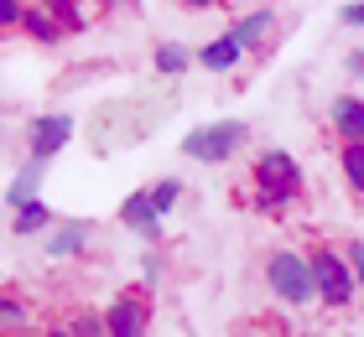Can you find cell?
<instances>
[{"mask_svg":"<svg viewBox=\"0 0 364 337\" xmlns=\"http://www.w3.org/2000/svg\"><path fill=\"white\" fill-rule=\"evenodd\" d=\"M89 239H94L89 218H58L42 233V249H47V260H78V255H89Z\"/></svg>","mask_w":364,"mask_h":337,"instance_id":"obj_6","label":"cell"},{"mask_svg":"<svg viewBox=\"0 0 364 337\" xmlns=\"http://www.w3.org/2000/svg\"><path fill=\"white\" fill-rule=\"evenodd\" d=\"M266 285H271V296L276 301H287V306H312L318 301V280H312V260H307V249H296V244H281L266 255Z\"/></svg>","mask_w":364,"mask_h":337,"instance_id":"obj_2","label":"cell"},{"mask_svg":"<svg viewBox=\"0 0 364 337\" xmlns=\"http://www.w3.org/2000/svg\"><path fill=\"white\" fill-rule=\"evenodd\" d=\"M307 260H312V280H318V301L333 306V311H349L359 301V280H354L349 255H343L338 244H312Z\"/></svg>","mask_w":364,"mask_h":337,"instance_id":"obj_3","label":"cell"},{"mask_svg":"<svg viewBox=\"0 0 364 337\" xmlns=\"http://www.w3.org/2000/svg\"><path fill=\"white\" fill-rule=\"evenodd\" d=\"M338 21L359 31V26H364V0H349V6H343V11H338Z\"/></svg>","mask_w":364,"mask_h":337,"instance_id":"obj_23","label":"cell"},{"mask_svg":"<svg viewBox=\"0 0 364 337\" xmlns=\"http://www.w3.org/2000/svg\"><path fill=\"white\" fill-rule=\"evenodd\" d=\"M63 327H68V337H109V327H105V311H73Z\"/></svg>","mask_w":364,"mask_h":337,"instance_id":"obj_18","label":"cell"},{"mask_svg":"<svg viewBox=\"0 0 364 337\" xmlns=\"http://www.w3.org/2000/svg\"><path fill=\"white\" fill-rule=\"evenodd\" d=\"M105 6H125V0H105Z\"/></svg>","mask_w":364,"mask_h":337,"instance_id":"obj_28","label":"cell"},{"mask_svg":"<svg viewBox=\"0 0 364 337\" xmlns=\"http://www.w3.org/2000/svg\"><path fill=\"white\" fill-rule=\"evenodd\" d=\"M42 177H47V161L26 156V166H21V172H16V177L6 182V208H21V202L42 197Z\"/></svg>","mask_w":364,"mask_h":337,"instance_id":"obj_12","label":"cell"},{"mask_svg":"<svg viewBox=\"0 0 364 337\" xmlns=\"http://www.w3.org/2000/svg\"><path fill=\"white\" fill-rule=\"evenodd\" d=\"M240 57H245V47H240L235 31H224V37H213V42L198 47V62H203L208 73H229V67H235Z\"/></svg>","mask_w":364,"mask_h":337,"instance_id":"obj_13","label":"cell"},{"mask_svg":"<svg viewBox=\"0 0 364 337\" xmlns=\"http://www.w3.org/2000/svg\"><path fill=\"white\" fill-rule=\"evenodd\" d=\"M245 140H250V125L245 120H213V125H193L182 135V156L198 161V166H224L235 161Z\"/></svg>","mask_w":364,"mask_h":337,"instance_id":"obj_4","label":"cell"},{"mask_svg":"<svg viewBox=\"0 0 364 337\" xmlns=\"http://www.w3.org/2000/svg\"><path fill=\"white\" fill-rule=\"evenodd\" d=\"M26 16V0H0V31H16Z\"/></svg>","mask_w":364,"mask_h":337,"instance_id":"obj_21","label":"cell"},{"mask_svg":"<svg viewBox=\"0 0 364 337\" xmlns=\"http://www.w3.org/2000/svg\"><path fill=\"white\" fill-rule=\"evenodd\" d=\"M21 31H26V37H31V42H47V47H53V42H63V37H68V31H63V21H58V11H53V6H47V0H26V16H21Z\"/></svg>","mask_w":364,"mask_h":337,"instance_id":"obj_9","label":"cell"},{"mask_svg":"<svg viewBox=\"0 0 364 337\" xmlns=\"http://www.w3.org/2000/svg\"><path fill=\"white\" fill-rule=\"evenodd\" d=\"M31 332V306L16 291H0V337H21Z\"/></svg>","mask_w":364,"mask_h":337,"instance_id":"obj_15","label":"cell"},{"mask_svg":"<svg viewBox=\"0 0 364 337\" xmlns=\"http://www.w3.org/2000/svg\"><path fill=\"white\" fill-rule=\"evenodd\" d=\"M343 255H349V265H354V280H359V301H364V239H349V244H343Z\"/></svg>","mask_w":364,"mask_h":337,"instance_id":"obj_22","label":"cell"},{"mask_svg":"<svg viewBox=\"0 0 364 337\" xmlns=\"http://www.w3.org/2000/svg\"><path fill=\"white\" fill-rule=\"evenodd\" d=\"M42 337H68V327H47Z\"/></svg>","mask_w":364,"mask_h":337,"instance_id":"obj_27","label":"cell"},{"mask_svg":"<svg viewBox=\"0 0 364 337\" xmlns=\"http://www.w3.org/2000/svg\"><path fill=\"white\" fill-rule=\"evenodd\" d=\"M161 270H167V255L151 244V249L141 255V280H146V291H151V285H161Z\"/></svg>","mask_w":364,"mask_h":337,"instance_id":"obj_20","label":"cell"},{"mask_svg":"<svg viewBox=\"0 0 364 337\" xmlns=\"http://www.w3.org/2000/svg\"><path fill=\"white\" fill-rule=\"evenodd\" d=\"M120 223L136 233V239H146V244H161V223L167 218L156 213V202H151V187H141V192H130L125 202H120Z\"/></svg>","mask_w":364,"mask_h":337,"instance_id":"obj_8","label":"cell"},{"mask_svg":"<svg viewBox=\"0 0 364 337\" xmlns=\"http://www.w3.org/2000/svg\"><path fill=\"white\" fill-rule=\"evenodd\" d=\"M343 67H349V78H359V83H364V47H354V53L343 57Z\"/></svg>","mask_w":364,"mask_h":337,"instance_id":"obj_24","label":"cell"},{"mask_svg":"<svg viewBox=\"0 0 364 337\" xmlns=\"http://www.w3.org/2000/svg\"><path fill=\"white\" fill-rule=\"evenodd\" d=\"M47 6H53V11H68V6H78V0H47Z\"/></svg>","mask_w":364,"mask_h":337,"instance_id":"obj_26","label":"cell"},{"mask_svg":"<svg viewBox=\"0 0 364 337\" xmlns=\"http://www.w3.org/2000/svg\"><path fill=\"white\" fill-rule=\"evenodd\" d=\"M271 26H276V11H266V6H260V11H250V16H240V21L229 26V31L240 37V47H245V53H255V47L271 37Z\"/></svg>","mask_w":364,"mask_h":337,"instance_id":"obj_14","label":"cell"},{"mask_svg":"<svg viewBox=\"0 0 364 337\" xmlns=\"http://www.w3.org/2000/svg\"><path fill=\"white\" fill-rule=\"evenodd\" d=\"M151 62H156V73H161V78H182V73H188V67L198 62V53H188L182 42H156Z\"/></svg>","mask_w":364,"mask_h":337,"instance_id":"obj_16","label":"cell"},{"mask_svg":"<svg viewBox=\"0 0 364 337\" xmlns=\"http://www.w3.org/2000/svg\"><path fill=\"white\" fill-rule=\"evenodd\" d=\"M338 172H343V182L364 197V140H343V145H338Z\"/></svg>","mask_w":364,"mask_h":337,"instance_id":"obj_17","label":"cell"},{"mask_svg":"<svg viewBox=\"0 0 364 337\" xmlns=\"http://www.w3.org/2000/svg\"><path fill=\"white\" fill-rule=\"evenodd\" d=\"M151 202H156V213L167 218L177 202H182V182L177 177H161V182H151Z\"/></svg>","mask_w":364,"mask_h":337,"instance_id":"obj_19","label":"cell"},{"mask_svg":"<svg viewBox=\"0 0 364 337\" xmlns=\"http://www.w3.org/2000/svg\"><path fill=\"white\" fill-rule=\"evenodd\" d=\"M177 6H188V11H213V6H224V0H177Z\"/></svg>","mask_w":364,"mask_h":337,"instance_id":"obj_25","label":"cell"},{"mask_svg":"<svg viewBox=\"0 0 364 337\" xmlns=\"http://www.w3.org/2000/svg\"><path fill=\"white\" fill-rule=\"evenodd\" d=\"M73 140V114H37V120H31V130H26V150L37 161H53L63 145Z\"/></svg>","mask_w":364,"mask_h":337,"instance_id":"obj_7","label":"cell"},{"mask_svg":"<svg viewBox=\"0 0 364 337\" xmlns=\"http://www.w3.org/2000/svg\"><path fill=\"white\" fill-rule=\"evenodd\" d=\"M302 197V166L291 150H260L250 166V213H281Z\"/></svg>","mask_w":364,"mask_h":337,"instance_id":"obj_1","label":"cell"},{"mask_svg":"<svg viewBox=\"0 0 364 337\" xmlns=\"http://www.w3.org/2000/svg\"><path fill=\"white\" fill-rule=\"evenodd\" d=\"M328 120H333L338 140H364V99L359 94H338L328 104Z\"/></svg>","mask_w":364,"mask_h":337,"instance_id":"obj_11","label":"cell"},{"mask_svg":"<svg viewBox=\"0 0 364 337\" xmlns=\"http://www.w3.org/2000/svg\"><path fill=\"white\" fill-rule=\"evenodd\" d=\"M141 291H146V285H141ZM141 291H120L105 306L109 337H151V301H146Z\"/></svg>","mask_w":364,"mask_h":337,"instance_id":"obj_5","label":"cell"},{"mask_svg":"<svg viewBox=\"0 0 364 337\" xmlns=\"http://www.w3.org/2000/svg\"><path fill=\"white\" fill-rule=\"evenodd\" d=\"M53 223H58V213L47 208V197H31L21 208H11V233L16 239H37V233H47Z\"/></svg>","mask_w":364,"mask_h":337,"instance_id":"obj_10","label":"cell"}]
</instances>
